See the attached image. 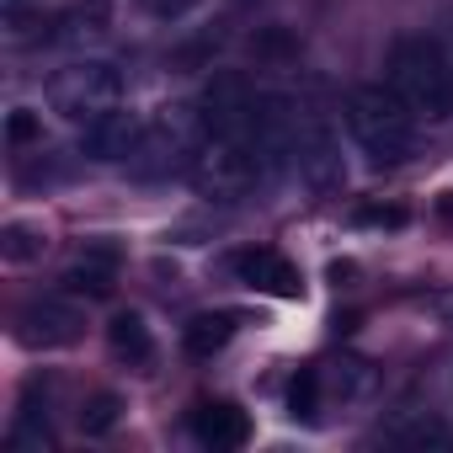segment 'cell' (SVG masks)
<instances>
[{"label":"cell","instance_id":"ffe728a7","mask_svg":"<svg viewBox=\"0 0 453 453\" xmlns=\"http://www.w3.org/2000/svg\"><path fill=\"white\" fill-rule=\"evenodd\" d=\"M134 6L150 17V22H181V17H192L203 0H134Z\"/></svg>","mask_w":453,"mask_h":453},{"label":"cell","instance_id":"5bb4252c","mask_svg":"<svg viewBox=\"0 0 453 453\" xmlns=\"http://www.w3.org/2000/svg\"><path fill=\"white\" fill-rule=\"evenodd\" d=\"M107 342H112V352L128 357V363H150V357H155V342H150V326H144L139 310L112 315V320H107Z\"/></svg>","mask_w":453,"mask_h":453},{"label":"cell","instance_id":"44dd1931","mask_svg":"<svg viewBox=\"0 0 453 453\" xmlns=\"http://www.w3.org/2000/svg\"><path fill=\"white\" fill-rule=\"evenodd\" d=\"M257 54H262V59H294V54H299V43H294V33L267 27V33L257 38Z\"/></svg>","mask_w":453,"mask_h":453},{"label":"cell","instance_id":"e0dca14e","mask_svg":"<svg viewBox=\"0 0 453 453\" xmlns=\"http://www.w3.org/2000/svg\"><path fill=\"white\" fill-rule=\"evenodd\" d=\"M118 411H123V405H118V395H91V400H86V411H81V426H86L91 437H102V432H112V426H118Z\"/></svg>","mask_w":453,"mask_h":453},{"label":"cell","instance_id":"3957f363","mask_svg":"<svg viewBox=\"0 0 453 453\" xmlns=\"http://www.w3.org/2000/svg\"><path fill=\"white\" fill-rule=\"evenodd\" d=\"M347 128L357 139V150L368 155V165H405L421 150L416 134V112L400 102V91L384 86H357L347 96Z\"/></svg>","mask_w":453,"mask_h":453},{"label":"cell","instance_id":"8992f818","mask_svg":"<svg viewBox=\"0 0 453 453\" xmlns=\"http://www.w3.org/2000/svg\"><path fill=\"white\" fill-rule=\"evenodd\" d=\"M197 123H203V118H192V112H181V107L165 112V118H155V123L144 128L139 150L128 155V171H134L139 181H165V176L187 171L192 155H197Z\"/></svg>","mask_w":453,"mask_h":453},{"label":"cell","instance_id":"4fadbf2b","mask_svg":"<svg viewBox=\"0 0 453 453\" xmlns=\"http://www.w3.org/2000/svg\"><path fill=\"white\" fill-rule=\"evenodd\" d=\"M230 336H235V315H224V310L192 315V320L181 326V347H187L192 357H213V352H224V347H230Z\"/></svg>","mask_w":453,"mask_h":453},{"label":"cell","instance_id":"6da1fadb","mask_svg":"<svg viewBox=\"0 0 453 453\" xmlns=\"http://www.w3.org/2000/svg\"><path fill=\"white\" fill-rule=\"evenodd\" d=\"M273 171L278 165L262 150L257 123L251 128H235V134H203V144H197V155L187 165L192 187L203 197H213V203H241V197H251Z\"/></svg>","mask_w":453,"mask_h":453},{"label":"cell","instance_id":"30bf717a","mask_svg":"<svg viewBox=\"0 0 453 453\" xmlns=\"http://www.w3.org/2000/svg\"><path fill=\"white\" fill-rule=\"evenodd\" d=\"M192 432H197L203 448H246L251 442V416L230 400H213V405H197Z\"/></svg>","mask_w":453,"mask_h":453},{"label":"cell","instance_id":"ac0fdd59","mask_svg":"<svg viewBox=\"0 0 453 453\" xmlns=\"http://www.w3.org/2000/svg\"><path fill=\"white\" fill-rule=\"evenodd\" d=\"M38 139H43V118H38L33 107H17V112L6 118V144L22 150V144H38Z\"/></svg>","mask_w":453,"mask_h":453},{"label":"cell","instance_id":"9a60e30c","mask_svg":"<svg viewBox=\"0 0 453 453\" xmlns=\"http://www.w3.org/2000/svg\"><path fill=\"white\" fill-rule=\"evenodd\" d=\"M379 442L389 448H453V432L442 421H426V416H411V421H389L379 432Z\"/></svg>","mask_w":453,"mask_h":453},{"label":"cell","instance_id":"603a6c76","mask_svg":"<svg viewBox=\"0 0 453 453\" xmlns=\"http://www.w3.org/2000/svg\"><path fill=\"white\" fill-rule=\"evenodd\" d=\"M426 310H432L442 326H453V294H432V299H426Z\"/></svg>","mask_w":453,"mask_h":453},{"label":"cell","instance_id":"7c38bea8","mask_svg":"<svg viewBox=\"0 0 453 453\" xmlns=\"http://www.w3.org/2000/svg\"><path fill=\"white\" fill-rule=\"evenodd\" d=\"M112 33V6L107 0H75L70 12L54 17V38L59 43H102Z\"/></svg>","mask_w":453,"mask_h":453},{"label":"cell","instance_id":"8fae6325","mask_svg":"<svg viewBox=\"0 0 453 453\" xmlns=\"http://www.w3.org/2000/svg\"><path fill=\"white\" fill-rule=\"evenodd\" d=\"M65 288L86 294V299H107L118 288V251L112 246H86V257L65 273Z\"/></svg>","mask_w":453,"mask_h":453},{"label":"cell","instance_id":"d4e9b609","mask_svg":"<svg viewBox=\"0 0 453 453\" xmlns=\"http://www.w3.org/2000/svg\"><path fill=\"white\" fill-rule=\"evenodd\" d=\"M448 27H453V12H448Z\"/></svg>","mask_w":453,"mask_h":453},{"label":"cell","instance_id":"7402d4cb","mask_svg":"<svg viewBox=\"0 0 453 453\" xmlns=\"http://www.w3.org/2000/svg\"><path fill=\"white\" fill-rule=\"evenodd\" d=\"M357 224H384V230H400L405 213L400 208H357Z\"/></svg>","mask_w":453,"mask_h":453},{"label":"cell","instance_id":"9c48e42d","mask_svg":"<svg viewBox=\"0 0 453 453\" xmlns=\"http://www.w3.org/2000/svg\"><path fill=\"white\" fill-rule=\"evenodd\" d=\"M81 310L75 304H65V299H38V304H27L22 315H17V342L22 347H70V342H81Z\"/></svg>","mask_w":453,"mask_h":453},{"label":"cell","instance_id":"5b68a950","mask_svg":"<svg viewBox=\"0 0 453 453\" xmlns=\"http://www.w3.org/2000/svg\"><path fill=\"white\" fill-rule=\"evenodd\" d=\"M288 171L315 192V197H336L347 187V165H342V144L331 134V123L304 102L299 107V128H294V144H288Z\"/></svg>","mask_w":453,"mask_h":453},{"label":"cell","instance_id":"2e32d148","mask_svg":"<svg viewBox=\"0 0 453 453\" xmlns=\"http://www.w3.org/2000/svg\"><path fill=\"white\" fill-rule=\"evenodd\" d=\"M43 246H49V241H43V230H38V224H22V219H12L6 230H0V257H6V262H17V267H22V262H38V257H43Z\"/></svg>","mask_w":453,"mask_h":453},{"label":"cell","instance_id":"7a4b0ae2","mask_svg":"<svg viewBox=\"0 0 453 453\" xmlns=\"http://www.w3.org/2000/svg\"><path fill=\"white\" fill-rule=\"evenodd\" d=\"M384 81L400 91V102L426 118V123H448L453 118V59L442 54L437 38L426 33H405L389 43L384 59Z\"/></svg>","mask_w":453,"mask_h":453},{"label":"cell","instance_id":"d6986e66","mask_svg":"<svg viewBox=\"0 0 453 453\" xmlns=\"http://www.w3.org/2000/svg\"><path fill=\"white\" fill-rule=\"evenodd\" d=\"M315 400H320V373H315V368H304V373L294 379V389H288V411L310 421V416H315Z\"/></svg>","mask_w":453,"mask_h":453},{"label":"cell","instance_id":"277c9868","mask_svg":"<svg viewBox=\"0 0 453 453\" xmlns=\"http://www.w3.org/2000/svg\"><path fill=\"white\" fill-rule=\"evenodd\" d=\"M49 107L70 123H91L123 107V70L112 59H75L49 81Z\"/></svg>","mask_w":453,"mask_h":453},{"label":"cell","instance_id":"cb8c5ba5","mask_svg":"<svg viewBox=\"0 0 453 453\" xmlns=\"http://www.w3.org/2000/svg\"><path fill=\"white\" fill-rule=\"evenodd\" d=\"M0 6H6V12H22V6H27V0H0Z\"/></svg>","mask_w":453,"mask_h":453},{"label":"cell","instance_id":"ba28073f","mask_svg":"<svg viewBox=\"0 0 453 453\" xmlns=\"http://www.w3.org/2000/svg\"><path fill=\"white\" fill-rule=\"evenodd\" d=\"M230 273L257 288V294H273V299H304V278L299 267L283 257V251H267V246H251V251H235L230 257Z\"/></svg>","mask_w":453,"mask_h":453},{"label":"cell","instance_id":"52a82bcc","mask_svg":"<svg viewBox=\"0 0 453 453\" xmlns=\"http://www.w3.org/2000/svg\"><path fill=\"white\" fill-rule=\"evenodd\" d=\"M139 139H144V123H139V112H123V107L81 123V155L96 160V165H128Z\"/></svg>","mask_w":453,"mask_h":453}]
</instances>
